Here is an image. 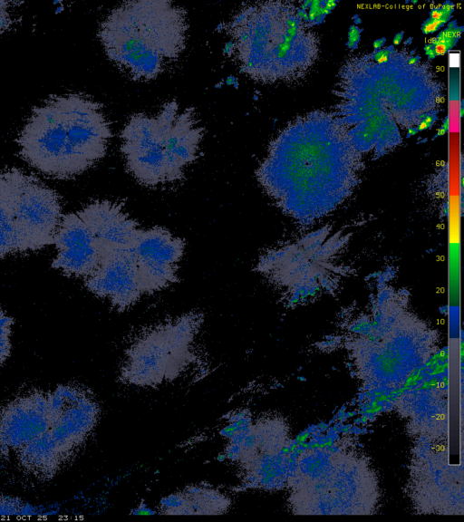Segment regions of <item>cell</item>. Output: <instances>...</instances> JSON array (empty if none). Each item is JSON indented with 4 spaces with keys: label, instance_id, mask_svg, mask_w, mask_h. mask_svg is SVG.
Masks as SVG:
<instances>
[{
    "label": "cell",
    "instance_id": "8fae6325",
    "mask_svg": "<svg viewBox=\"0 0 464 522\" xmlns=\"http://www.w3.org/2000/svg\"><path fill=\"white\" fill-rule=\"evenodd\" d=\"M57 255L52 267L68 276L88 277L101 259V245L77 213L63 215L53 236Z\"/></svg>",
    "mask_w": 464,
    "mask_h": 522
},
{
    "label": "cell",
    "instance_id": "44dd1931",
    "mask_svg": "<svg viewBox=\"0 0 464 522\" xmlns=\"http://www.w3.org/2000/svg\"><path fill=\"white\" fill-rule=\"evenodd\" d=\"M321 1H312L309 7L308 21L314 22L318 15H320Z\"/></svg>",
    "mask_w": 464,
    "mask_h": 522
},
{
    "label": "cell",
    "instance_id": "1f68e13d",
    "mask_svg": "<svg viewBox=\"0 0 464 522\" xmlns=\"http://www.w3.org/2000/svg\"><path fill=\"white\" fill-rule=\"evenodd\" d=\"M457 27V22L456 21H450L448 24L449 29H454Z\"/></svg>",
    "mask_w": 464,
    "mask_h": 522
},
{
    "label": "cell",
    "instance_id": "d4e9b609",
    "mask_svg": "<svg viewBox=\"0 0 464 522\" xmlns=\"http://www.w3.org/2000/svg\"><path fill=\"white\" fill-rule=\"evenodd\" d=\"M385 42H386V39H385L384 37L379 38V39L375 40V41L373 42V48H374V50H377V51H378L381 47L383 46V44H385Z\"/></svg>",
    "mask_w": 464,
    "mask_h": 522
},
{
    "label": "cell",
    "instance_id": "d6a6232c",
    "mask_svg": "<svg viewBox=\"0 0 464 522\" xmlns=\"http://www.w3.org/2000/svg\"><path fill=\"white\" fill-rule=\"evenodd\" d=\"M312 1H306L304 3L303 5V10H304L306 7H310Z\"/></svg>",
    "mask_w": 464,
    "mask_h": 522
},
{
    "label": "cell",
    "instance_id": "9a60e30c",
    "mask_svg": "<svg viewBox=\"0 0 464 522\" xmlns=\"http://www.w3.org/2000/svg\"><path fill=\"white\" fill-rule=\"evenodd\" d=\"M44 512L19 498L0 493V516H35Z\"/></svg>",
    "mask_w": 464,
    "mask_h": 522
},
{
    "label": "cell",
    "instance_id": "836d02e7",
    "mask_svg": "<svg viewBox=\"0 0 464 522\" xmlns=\"http://www.w3.org/2000/svg\"><path fill=\"white\" fill-rule=\"evenodd\" d=\"M353 18L354 19V21H356L355 23L357 24L361 23V18L357 14H355Z\"/></svg>",
    "mask_w": 464,
    "mask_h": 522
},
{
    "label": "cell",
    "instance_id": "5bb4252c",
    "mask_svg": "<svg viewBox=\"0 0 464 522\" xmlns=\"http://www.w3.org/2000/svg\"><path fill=\"white\" fill-rule=\"evenodd\" d=\"M28 252L0 179V258Z\"/></svg>",
    "mask_w": 464,
    "mask_h": 522
},
{
    "label": "cell",
    "instance_id": "4dcf8cb0",
    "mask_svg": "<svg viewBox=\"0 0 464 522\" xmlns=\"http://www.w3.org/2000/svg\"><path fill=\"white\" fill-rule=\"evenodd\" d=\"M418 132L417 128H410L408 130V136H413Z\"/></svg>",
    "mask_w": 464,
    "mask_h": 522
},
{
    "label": "cell",
    "instance_id": "2e32d148",
    "mask_svg": "<svg viewBox=\"0 0 464 522\" xmlns=\"http://www.w3.org/2000/svg\"><path fill=\"white\" fill-rule=\"evenodd\" d=\"M14 319L0 309V368L11 353V334Z\"/></svg>",
    "mask_w": 464,
    "mask_h": 522
},
{
    "label": "cell",
    "instance_id": "8992f818",
    "mask_svg": "<svg viewBox=\"0 0 464 522\" xmlns=\"http://www.w3.org/2000/svg\"><path fill=\"white\" fill-rule=\"evenodd\" d=\"M198 314H187L141 334L127 351L123 377L140 385L160 383L192 356Z\"/></svg>",
    "mask_w": 464,
    "mask_h": 522
},
{
    "label": "cell",
    "instance_id": "d6986e66",
    "mask_svg": "<svg viewBox=\"0 0 464 522\" xmlns=\"http://www.w3.org/2000/svg\"><path fill=\"white\" fill-rule=\"evenodd\" d=\"M361 29L356 25H351L348 32V42L347 46L350 49H354L357 47V44L360 41Z\"/></svg>",
    "mask_w": 464,
    "mask_h": 522
},
{
    "label": "cell",
    "instance_id": "cb8c5ba5",
    "mask_svg": "<svg viewBox=\"0 0 464 522\" xmlns=\"http://www.w3.org/2000/svg\"><path fill=\"white\" fill-rule=\"evenodd\" d=\"M322 5L332 11L337 5V1L334 0H326L321 2Z\"/></svg>",
    "mask_w": 464,
    "mask_h": 522
},
{
    "label": "cell",
    "instance_id": "484cf974",
    "mask_svg": "<svg viewBox=\"0 0 464 522\" xmlns=\"http://www.w3.org/2000/svg\"><path fill=\"white\" fill-rule=\"evenodd\" d=\"M435 120H436V116L433 114H430V115H427L422 120V121H424L429 126V128H430L432 126V124L434 123Z\"/></svg>",
    "mask_w": 464,
    "mask_h": 522
},
{
    "label": "cell",
    "instance_id": "7402d4cb",
    "mask_svg": "<svg viewBox=\"0 0 464 522\" xmlns=\"http://www.w3.org/2000/svg\"><path fill=\"white\" fill-rule=\"evenodd\" d=\"M455 5H453V3L450 2V1H446L442 4V5L440 6V8L446 13V14H451L453 10H454Z\"/></svg>",
    "mask_w": 464,
    "mask_h": 522
},
{
    "label": "cell",
    "instance_id": "ffe728a7",
    "mask_svg": "<svg viewBox=\"0 0 464 522\" xmlns=\"http://www.w3.org/2000/svg\"><path fill=\"white\" fill-rule=\"evenodd\" d=\"M392 49H393V46L389 45L384 49L376 51L374 53V60L379 63H383L387 62Z\"/></svg>",
    "mask_w": 464,
    "mask_h": 522
},
{
    "label": "cell",
    "instance_id": "3957f363",
    "mask_svg": "<svg viewBox=\"0 0 464 522\" xmlns=\"http://www.w3.org/2000/svg\"><path fill=\"white\" fill-rule=\"evenodd\" d=\"M204 134L194 108L181 109L171 100L154 115H131L120 133V150L136 180L155 187L183 179L185 168L198 158Z\"/></svg>",
    "mask_w": 464,
    "mask_h": 522
},
{
    "label": "cell",
    "instance_id": "30bf717a",
    "mask_svg": "<svg viewBox=\"0 0 464 522\" xmlns=\"http://www.w3.org/2000/svg\"><path fill=\"white\" fill-rule=\"evenodd\" d=\"M84 285L89 291L108 299L121 311L134 304L144 294L137 264L130 248L101 245L99 265L84 279Z\"/></svg>",
    "mask_w": 464,
    "mask_h": 522
},
{
    "label": "cell",
    "instance_id": "f1b7e54d",
    "mask_svg": "<svg viewBox=\"0 0 464 522\" xmlns=\"http://www.w3.org/2000/svg\"><path fill=\"white\" fill-rule=\"evenodd\" d=\"M298 16L306 20V21L308 20V14H306L305 10H303V9L299 10L298 11Z\"/></svg>",
    "mask_w": 464,
    "mask_h": 522
},
{
    "label": "cell",
    "instance_id": "6da1fadb",
    "mask_svg": "<svg viewBox=\"0 0 464 522\" xmlns=\"http://www.w3.org/2000/svg\"><path fill=\"white\" fill-rule=\"evenodd\" d=\"M112 131L102 105L81 93L53 95L32 110L16 142L42 174L67 179L102 160Z\"/></svg>",
    "mask_w": 464,
    "mask_h": 522
},
{
    "label": "cell",
    "instance_id": "ba28073f",
    "mask_svg": "<svg viewBox=\"0 0 464 522\" xmlns=\"http://www.w3.org/2000/svg\"><path fill=\"white\" fill-rule=\"evenodd\" d=\"M53 417L50 391L34 390L6 402L0 409V458H14L39 440Z\"/></svg>",
    "mask_w": 464,
    "mask_h": 522
},
{
    "label": "cell",
    "instance_id": "5b68a950",
    "mask_svg": "<svg viewBox=\"0 0 464 522\" xmlns=\"http://www.w3.org/2000/svg\"><path fill=\"white\" fill-rule=\"evenodd\" d=\"M53 423L35 443L15 455L20 469L43 481L53 479L77 453L96 427L100 408L87 389L59 384L50 390Z\"/></svg>",
    "mask_w": 464,
    "mask_h": 522
},
{
    "label": "cell",
    "instance_id": "e575fe53",
    "mask_svg": "<svg viewBox=\"0 0 464 522\" xmlns=\"http://www.w3.org/2000/svg\"><path fill=\"white\" fill-rule=\"evenodd\" d=\"M411 40H412V38L410 37L409 39H407V40L405 41V44H410V43L411 42Z\"/></svg>",
    "mask_w": 464,
    "mask_h": 522
},
{
    "label": "cell",
    "instance_id": "4316f807",
    "mask_svg": "<svg viewBox=\"0 0 464 522\" xmlns=\"http://www.w3.org/2000/svg\"><path fill=\"white\" fill-rule=\"evenodd\" d=\"M448 118H446L441 125V127L440 128L437 136H441L443 135L447 130H448Z\"/></svg>",
    "mask_w": 464,
    "mask_h": 522
},
{
    "label": "cell",
    "instance_id": "9c48e42d",
    "mask_svg": "<svg viewBox=\"0 0 464 522\" xmlns=\"http://www.w3.org/2000/svg\"><path fill=\"white\" fill-rule=\"evenodd\" d=\"M182 239L162 227L140 229L130 247L144 293H153L178 281V263L184 252Z\"/></svg>",
    "mask_w": 464,
    "mask_h": 522
},
{
    "label": "cell",
    "instance_id": "7a4b0ae2",
    "mask_svg": "<svg viewBox=\"0 0 464 522\" xmlns=\"http://www.w3.org/2000/svg\"><path fill=\"white\" fill-rule=\"evenodd\" d=\"M184 8L169 0L128 1L101 23L98 37L108 58L134 81H151L173 65L186 47Z\"/></svg>",
    "mask_w": 464,
    "mask_h": 522
},
{
    "label": "cell",
    "instance_id": "277c9868",
    "mask_svg": "<svg viewBox=\"0 0 464 522\" xmlns=\"http://www.w3.org/2000/svg\"><path fill=\"white\" fill-rule=\"evenodd\" d=\"M349 236L324 227L268 250L256 270L289 304H302L337 291L350 276L345 259Z\"/></svg>",
    "mask_w": 464,
    "mask_h": 522
},
{
    "label": "cell",
    "instance_id": "e0dca14e",
    "mask_svg": "<svg viewBox=\"0 0 464 522\" xmlns=\"http://www.w3.org/2000/svg\"><path fill=\"white\" fill-rule=\"evenodd\" d=\"M10 4V2L0 1V34L7 31L14 23L8 10Z\"/></svg>",
    "mask_w": 464,
    "mask_h": 522
},
{
    "label": "cell",
    "instance_id": "83f0119b",
    "mask_svg": "<svg viewBox=\"0 0 464 522\" xmlns=\"http://www.w3.org/2000/svg\"><path fill=\"white\" fill-rule=\"evenodd\" d=\"M403 35H404L403 32H399L398 34H396L394 38H393L392 44L394 45L401 44L402 39H403Z\"/></svg>",
    "mask_w": 464,
    "mask_h": 522
},
{
    "label": "cell",
    "instance_id": "4fadbf2b",
    "mask_svg": "<svg viewBox=\"0 0 464 522\" xmlns=\"http://www.w3.org/2000/svg\"><path fill=\"white\" fill-rule=\"evenodd\" d=\"M178 494L174 515L222 514L229 507V499L210 487L190 486Z\"/></svg>",
    "mask_w": 464,
    "mask_h": 522
},
{
    "label": "cell",
    "instance_id": "7c38bea8",
    "mask_svg": "<svg viewBox=\"0 0 464 522\" xmlns=\"http://www.w3.org/2000/svg\"><path fill=\"white\" fill-rule=\"evenodd\" d=\"M88 226L99 243L112 248L128 249L140 231L119 202L95 200L76 212Z\"/></svg>",
    "mask_w": 464,
    "mask_h": 522
},
{
    "label": "cell",
    "instance_id": "f546056e",
    "mask_svg": "<svg viewBox=\"0 0 464 522\" xmlns=\"http://www.w3.org/2000/svg\"><path fill=\"white\" fill-rule=\"evenodd\" d=\"M419 61H420V56H419V55H416V56L411 57V58L409 59L408 63H409L410 64H415V63H417Z\"/></svg>",
    "mask_w": 464,
    "mask_h": 522
},
{
    "label": "cell",
    "instance_id": "52a82bcc",
    "mask_svg": "<svg viewBox=\"0 0 464 522\" xmlns=\"http://www.w3.org/2000/svg\"><path fill=\"white\" fill-rule=\"evenodd\" d=\"M0 179L28 251L53 245L63 217L58 194L15 167L1 170Z\"/></svg>",
    "mask_w": 464,
    "mask_h": 522
},
{
    "label": "cell",
    "instance_id": "603a6c76",
    "mask_svg": "<svg viewBox=\"0 0 464 522\" xmlns=\"http://www.w3.org/2000/svg\"><path fill=\"white\" fill-rule=\"evenodd\" d=\"M424 51H425V53L427 54V56H428L430 59H433V58L436 57L434 49H433V47H432V45H431L430 44H426V45L424 46Z\"/></svg>",
    "mask_w": 464,
    "mask_h": 522
},
{
    "label": "cell",
    "instance_id": "ac0fdd59",
    "mask_svg": "<svg viewBox=\"0 0 464 522\" xmlns=\"http://www.w3.org/2000/svg\"><path fill=\"white\" fill-rule=\"evenodd\" d=\"M446 22L442 19H427L421 24V31L425 34H432L441 28Z\"/></svg>",
    "mask_w": 464,
    "mask_h": 522
}]
</instances>
